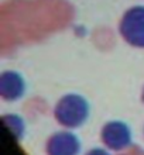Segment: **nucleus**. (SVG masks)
I'll return each instance as SVG.
<instances>
[{"mask_svg":"<svg viewBox=\"0 0 144 155\" xmlns=\"http://www.w3.org/2000/svg\"><path fill=\"white\" fill-rule=\"evenodd\" d=\"M54 114L59 124L68 128H75L82 126L89 117V103L79 94H65L57 103Z\"/></svg>","mask_w":144,"mask_h":155,"instance_id":"1","label":"nucleus"},{"mask_svg":"<svg viewBox=\"0 0 144 155\" xmlns=\"http://www.w3.org/2000/svg\"><path fill=\"white\" fill-rule=\"evenodd\" d=\"M120 34L130 45L144 48V6H134L123 14L119 25Z\"/></svg>","mask_w":144,"mask_h":155,"instance_id":"2","label":"nucleus"},{"mask_svg":"<svg viewBox=\"0 0 144 155\" xmlns=\"http://www.w3.org/2000/svg\"><path fill=\"white\" fill-rule=\"evenodd\" d=\"M100 138L109 150L120 151L130 145L132 131L127 124H124L123 121H109L102 128Z\"/></svg>","mask_w":144,"mask_h":155,"instance_id":"3","label":"nucleus"},{"mask_svg":"<svg viewBox=\"0 0 144 155\" xmlns=\"http://www.w3.org/2000/svg\"><path fill=\"white\" fill-rule=\"evenodd\" d=\"M81 151V141L69 131L55 133L47 141L48 155H78Z\"/></svg>","mask_w":144,"mask_h":155,"instance_id":"4","label":"nucleus"},{"mask_svg":"<svg viewBox=\"0 0 144 155\" xmlns=\"http://www.w3.org/2000/svg\"><path fill=\"white\" fill-rule=\"evenodd\" d=\"M25 92L24 79L14 71H6L0 76V96L6 100H17Z\"/></svg>","mask_w":144,"mask_h":155,"instance_id":"5","label":"nucleus"},{"mask_svg":"<svg viewBox=\"0 0 144 155\" xmlns=\"http://www.w3.org/2000/svg\"><path fill=\"white\" fill-rule=\"evenodd\" d=\"M4 121H6V124L8 126V128L14 133V135H18L21 134V133H24V121L21 120L20 117H17V116H6L4 117Z\"/></svg>","mask_w":144,"mask_h":155,"instance_id":"6","label":"nucleus"},{"mask_svg":"<svg viewBox=\"0 0 144 155\" xmlns=\"http://www.w3.org/2000/svg\"><path fill=\"white\" fill-rule=\"evenodd\" d=\"M86 155H110V154H109L106 150H103V148H93V150H91Z\"/></svg>","mask_w":144,"mask_h":155,"instance_id":"7","label":"nucleus"},{"mask_svg":"<svg viewBox=\"0 0 144 155\" xmlns=\"http://www.w3.org/2000/svg\"><path fill=\"white\" fill-rule=\"evenodd\" d=\"M143 100H144V90H143Z\"/></svg>","mask_w":144,"mask_h":155,"instance_id":"8","label":"nucleus"}]
</instances>
